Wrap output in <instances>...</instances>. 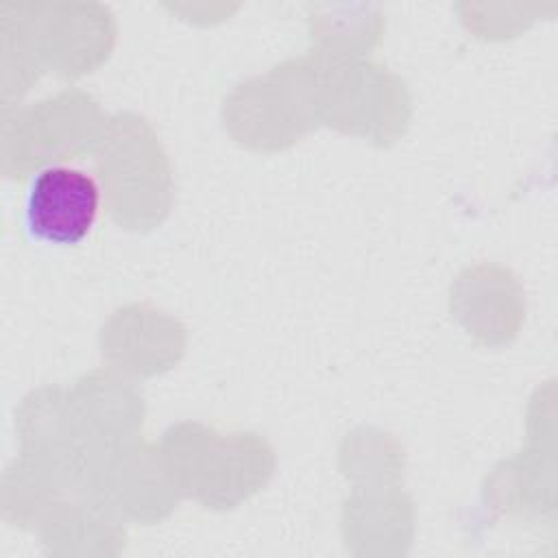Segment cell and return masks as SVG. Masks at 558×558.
<instances>
[{
  "label": "cell",
  "mask_w": 558,
  "mask_h": 558,
  "mask_svg": "<svg viewBox=\"0 0 558 558\" xmlns=\"http://www.w3.org/2000/svg\"><path fill=\"white\" fill-rule=\"evenodd\" d=\"M100 209L96 179L72 166H46L31 177L24 196V229L46 244H78Z\"/></svg>",
  "instance_id": "6da1fadb"
}]
</instances>
